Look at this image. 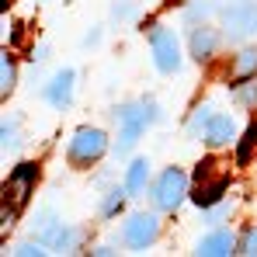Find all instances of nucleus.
I'll return each mask as SVG.
<instances>
[{
    "instance_id": "4",
    "label": "nucleus",
    "mask_w": 257,
    "mask_h": 257,
    "mask_svg": "<svg viewBox=\"0 0 257 257\" xmlns=\"http://www.w3.org/2000/svg\"><path fill=\"white\" fill-rule=\"evenodd\" d=\"M226 32L229 39H247L257 32V4L254 0H229V7L222 11Z\"/></svg>"
},
{
    "instance_id": "13",
    "label": "nucleus",
    "mask_w": 257,
    "mask_h": 257,
    "mask_svg": "<svg viewBox=\"0 0 257 257\" xmlns=\"http://www.w3.org/2000/svg\"><path fill=\"white\" fill-rule=\"evenodd\" d=\"M146 181H150V160H132L125 171V191L128 198H139L146 191Z\"/></svg>"
},
{
    "instance_id": "7",
    "label": "nucleus",
    "mask_w": 257,
    "mask_h": 257,
    "mask_svg": "<svg viewBox=\"0 0 257 257\" xmlns=\"http://www.w3.org/2000/svg\"><path fill=\"white\" fill-rule=\"evenodd\" d=\"M150 45H153V63H157L160 73H177V70H181V49H177L174 32H167V28H153Z\"/></svg>"
},
{
    "instance_id": "17",
    "label": "nucleus",
    "mask_w": 257,
    "mask_h": 257,
    "mask_svg": "<svg viewBox=\"0 0 257 257\" xmlns=\"http://www.w3.org/2000/svg\"><path fill=\"white\" fill-rule=\"evenodd\" d=\"M209 122H212V104H202V108L191 115V125H188V128H191V136H202Z\"/></svg>"
},
{
    "instance_id": "15",
    "label": "nucleus",
    "mask_w": 257,
    "mask_h": 257,
    "mask_svg": "<svg viewBox=\"0 0 257 257\" xmlns=\"http://www.w3.org/2000/svg\"><path fill=\"white\" fill-rule=\"evenodd\" d=\"M139 18V4L136 0H115V7H111V21H118V25H132Z\"/></svg>"
},
{
    "instance_id": "1",
    "label": "nucleus",
    "mask_w": 257,
    "mask_h": 257,
    "mask_svg": "<svg viewBox=\"0 0 257 257\" xmlns=\"http://www.w3.org/2000/svg\"><path fill=\"white\" fill-rule=\"evenodd\" d=\"M157 122V104L153 101H139V104H122L118 108V143H115V153L125 157L128 150L136 146V139L143 136V128Z\"/></svg>"
},
{
    "instance_id": "8",
    "label": "nucleus",
    "mask_w": 257,
    "mask_h": 257,
    "mask_svg": "<svg viewBox=\"0 0 257 257\" xmlns=\"http://www.w3.org/2000/svg\"><path fill=\"white\" fill-rule=\"evenodd\" d=\"M160 236V222L157 215H146V212H136L122 222V240L128 247H150L153 240Z\"/></svg>"
},
{
    "instance_id": "9",
    "label": "nucleus",
    "mask_w": 257,
    "mask_h": 257,
    "mask_svg": "<svg viewBox=\"0 0 257 257\" xmlns=\"http://www.w3.org/2000/svg\"><path fill=\"white\" fill-rule=\"evenodd\" d=\"M45 97L52 108H66L73 97V70H59L49 84H45Z\"/></svg>"
},
{
    "instance_id": "16",
    "label": "nucleus",
    "mask_w": 257,
    "mask_h": 257,
    "mask_svg": "<svg viewBox=\"0 0 257 257\" xmlns=\"http://www.w3.org/2000/svg\"><path fill=\"white\" fill-rule=\"evenodd\" d=\"M14 77H18V66H14V59L4 52V59H0V94H4V97L11 94V87H14Z\"/></svg>"
},
{
    "instance_id": "14",
    "label": "nucleus",
    "mask_w": 257,
    "mask_h": 257,
    "mask_svg": "<svg viewBox=\"0 0 257 257\" xmlns=\"http://www.w3.org/2000/svg\"><path fill=\"white\" fill-rule=\"evenodd\" d=\"M212 52H215V32H212V28H205V25L195 28V32H191V56L202 63V59H209Z\"/></svg>"
},
{
    "instance_id": "19",
    "label": "nucleus",
    "mask_w": 257,
    "mask_h": 257,
    "mask_svg": "<svg viewBox=\"0 0 257 257\" xmlns=\"http://www.w3.org/2000/svg\"><path fill=\"white\" fill-rule=\"evenodd\" d=\"M125 195H128V191H118V188H115V191H108V198L101 202V212L111 215L115 209H118V205H122V198H125Z\"/></svg>"
},
{
    "instance_id": "11",
    "label": "nucleus",
    "mask_w": 257,
    "mask_h": 257,
    "mask_svg": "<svg viewBox=\"0 0 257 257\" xmlns=\"http://www.w3.org/2000/svg\"><path fill=\"white\" fill-rule=\"evenodd\" d=\"M233 132H236V122H233V115H212V122L205 125L202 139H205L209 146H226V143L233 139Z\"/></svg>"
},
{
    "instance_id": "6",
    "label": "nucleus",
    "mask_w": 257,
    "mask_h": 257,
    "mask_svg": "<svg viewBox=\"0 0 257 257\" xmlns=\"http://www.w3.org/2000/svg\"><path fill=\"white\" fill-rule=\"evenodd\" d=\"M35 177H39V171H35L32 164H21L18 171L7 177L4 195H7V202H11V212H4V222H7V215H14V212H21V209H25V202H28L32 188H35Z\"/></svg>"
},
{
    "instance_id": "18",
    "label": "nucleus",
    "mask_w": 257,
    "mask_h": 257,
    "mask_svg": "<svg viewBox=\"0 0 257 257\" xmlns=\"http://www.w3.org/2000/svg\"><path fill=\"white\" fill-rule=\"evenodd\" d=\"M236 254H247V257L257 254V226H250V229L243 233V240L236 243Z\"/></svg>"
},
{
    "instance_id": "5",
    "label": "nucleus",
    "mask_w": 257,
    "mask_h": 257,
    "mask_svg": "<svg viewBox=\"0 0 257 257\" xmlns=\"http://www.w3.org/2000/svg\"><path fill=\"white\" fill-rule=\"evenodd\" d=\"M104 150H108V136L101 128H80L70 139V160L73 164H94V160H101Z\"/></svg>"
},
{
    "instance_id": "3",
    "label": "nucleus",
    "mask_w": 257,
    "mask_h": 257,
    "mask_svg": "<svg viewBox=\"0 0 257 257\" xmlns=\"http://www.w3.org/2000/svg\"><path fill=\"white\" fill-rule=\"evenodd\" d=\"M184 188H188V177L177 171V167H167V171L157 177L153 184V202L160 212H174L181 202H184Z\"/></svg>"
},
{
    "instance_id": "20",
    "label": "nucleus",
    "mask_w": 257,
    "mask_h": 257,
    "mask_svg": "<svg viewBox=\"0 0 257 257\" xmlns=\"http://www.w3.org/2000/svg\"><path fill=\"white\" fill-rule=\"evenodd\" d=\"M14 143H18V125L4 122V150H14Z\"/></svg>"
},
{
    "instance_id": "22",
    "label": "nucleus",
    "mask_w": 257,
    "mask_h": 257,
    "mask_svg": "<svg viewBox=\"0 0 257 257\" xmlns=\"http://www.w3.org/2000/svg\"><path fill=\"white\" fill-rule=\"evenodd\" d=\"M14 254H18V257H28V254H45V250H42V243H21Z\"/></svg>"
},
{
    "instance_id": "23",
    "label": "nucleus",
    "mask_w": 257,
    "mask_h": 257,
    "mask_svg": "<svg viewBox=\"0 0 257 257\" xmlns=\"http://www.w3.org/2000/svg\"><path fill=\"white\" fill-rule=\"evenodd\" d=\"M254 97H257V84L243 87V90H236V101H254Z\"/></svg>"
},
{
    "instance_id": "2",
    "label": "nucleus",
    "mask_w": 257,
    "mask_h": 257,
    "mask_svg": "<svg viewBox=\"0 0 257 257\" xmlns=\"http://www.w3.org/2000/svg\"><path fill=\"white\" fill-rule=\"evenodd\" d=\"M226 184H229V167L219 164V160H202L198 171H195V195H191L195 205L198 209H212L219 202V195L226 191Z\"/></svg>"
},
{
    "instance_id": "21",
    "label": "nucleus",
    "mask_w": 257,
    "mask_h": 257,
    "mask_svg": "<svg viewBox=\"0 0 257 257\" xmlns=\"http://www.w3.org/2000/svg\"><path fill=\"white\" fill-rule=\"evenodd\" d=\"M254 139H257V125H250V132H247V139H243V146H240V160H247V153H250Z\"/></svg>"
},
{
    "instance_id": "10",
    "label": "nucleus",
    "mask_w": 257,
    "mask_h": 257,
    "mask_svg": "<svg viewBox=\"0 0 257 257\" xmlns=\"http://www.w3.org/2000/svg\"><path fill=\"white\" fill-rule=\"evenodd\" d=\"M198 254H205V257L236 254V240H233V233H226V229H215V233H209V236H202V243H198Z\"/></svg>"
},
{
    "instance_id": "12",
    "label": "nucleus",
    "mask_w": 257,
    "mask_h": 257,
    "mask_svg": "<svg viewBox=\"0 0 257 257\" xmlns=\"http://www.w3.org/2000/svg\"><path fill=\"white\" fill-rule=\"evenodd\" d=\"M250 77H257V49H240L236 59H233L229 80H233V84H243V80H250Z\"/></svg>"
}]
</instances>
